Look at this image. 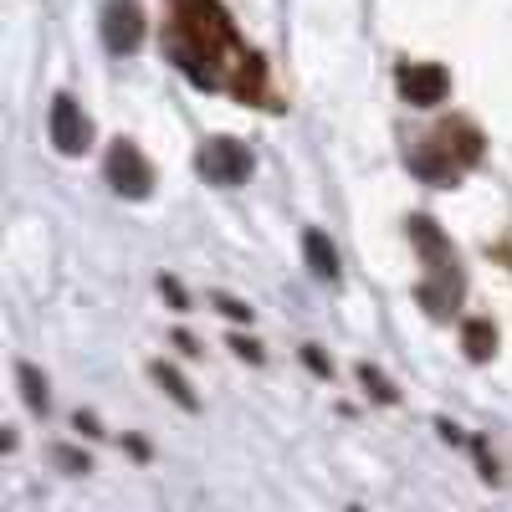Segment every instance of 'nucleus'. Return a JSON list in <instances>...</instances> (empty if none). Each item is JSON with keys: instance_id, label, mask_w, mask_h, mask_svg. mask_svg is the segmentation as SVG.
I'll list each match as a JSON object with an SVG mask.
<instances>
[{"instance_id": "nucleus-1", "label": "nucleus", "mask_w": 512, "mask_h": 512, "mask_svg": "<svg viewBox=\"0 0 512 512\" xmlns=\"http://www.w3.org/2000/svg\"><path fill=\"white\" fill-rule=\"evenodd\" d=\"M164 52L195 88H231L241 103L267 98V67L241 41L221 0H169Z\"/></svg>"}, {"instance_id": "nucleus-2", "label": "nucleus", "mask_w": 512, "mask_h": 512, "mask_svg": "<svg viewBox=\"0 0 512 512\" xmlns=\"http://www.w3.org/2000/svg\"><path fill=\"white\" fill-rule=\"evenodd\" d=\"M410 241H415L420 256H425V282H420V303H425V313H431V318L456 313V303H461V267H456L451 241L436 231L431 216H410Z\"/></svg>"}, {"instance_id": "nucleus-3", "label": "nucleus", "mask_w": 512, "mask_h": 512, "mask_svg": "<svg viewBox=\"0 0 512 512\" xmlns=\"http://www.w3.org/2000/svg\"><path fill=\"white\" fill-rule=\"evenodd\" d=\"M103 175H108V185H113L123 200H149V195H154V164L144 159L139 144H128V139H113V144H108Z\"/></svg>"}, {"instance_id": "nucleus-4", "label": "nucleus", "mask_w": 512, "mask_h": 512, "mask_svg": "<svg viewBox=\"0 0 512 512\" xmlns=\"http://www.w3.org/2000/svg\"><path fill=\"white\" fill-rule=\"evenodd\" d=\"M195 169L210 185H241L251 175V149L241 139H205L195 154Z\"/></svg>"}, {"instance_id": "nucleus-5", "label": "nucleus", "mask_w": 512, "mask_h": 512, "mask_svg": "<svg viewBox=\"0 0 512 512\" xmlns=\"http://www.w3.org/2000/svg\"><path fill=\"white\" fill-rule=\"evenodd\" d=\"M103 41H108V52H118V57L139 52V41H144L139 0H108V6H103Z\"/></svg>"}, {"instance_id": "nucleus-6", "label": "nucleus", "mask_w": 512, "mask_h": 512, "mask_svg": "<svg viewBox=\"0 0 512 512\" xmlns=\"http://www.w3.org/2000/svg\"><path fill=\"white\" fill-rule=\"evenodd\" d=\"M400 93H405L410 108H436V103H446V93H451V77H446V67H436V62H405V67H400Z\"/></svg>"}, {"instance_id": "nucleus-7", "label": "nucleus", "mask_w": 512, "mask_h": 512, "mask_svg": "<svg viewBox=\"0 0 512 512\" xmlns=\"http://www.w3.org/2000/svg\"><path fill=\"white\" fill-rule=\"evenodd\" d=\"M88 139H93V123H88V113H82V103L77 98H57L52 103V144H57V154H67V159H77L82 149H88Z\"/></svg>"}, {"instance_id": "nucleus-8", "label": "nucleus", "mask_w": 512, "mask_h": 512, "mask_svg": "<svg viewBox=\"0 0 512 512\" xmlns=\"http://www.w3.org/2000/svg\"><path fill=\"white\" fill-rule=\"evenodd\" d=\"M436 139H441V149L466 169V164H477L482 159V134H477V128L472 123H461V118H451V123H441L436 128Z\"/></svg>"}, {"instance_id": "nucleus-9", "label": "nucleus", "mask_w": 512, "mask_h": 512, "mask_svg": "<svg viewBox=\"0 0 512 512\" xmlns=\"http://www.w3.org/2000/svg\"><path fill=\"white\" fill-rule=\"evenodd\" d=\"M461 349H466V359H472V364H487L497 354V328L487 318H472V323L461 328Z\"/></svg>"}, {"instance_id": "nucleus-10", "label": "nucleus", "mask_w": 512, "mask_h": 512, "mask_svg": "<svg viewBox=\"0 0 512 512\" xmlns=\"http://www.w3.org/2000/svg\"><path fill=\"white\" fill-rule=\"evenodd\" d=\"M303 251H308V267H313V277L338 282V251H333V241H328L323 231H308V236H303Z\"/></svg>"}, {"instance_id": "nucleus-11", "label": "nucleus", "mask_w": 512, "mask_h": 512, "mask_svg": "<svg viewBox=\"0 0 512 512\" xmlns=\"http://www.w3.org/2000/svg\"><path fill=\"white\" fill-rule=\"evenodd\" d=\"M154 379L164 384V390H169V400H175V405H185V410H195V395H190V384L175 374V369H169V364H154Z\"/></svg>"}, {"instance_id": "nucleus-12", "label": "nucleus", "mask_w": 512, "mask_h": 512, "mask_svg": "<svg viewBox=\"0 0 512 512\" xmlns=\"http://www.w3.org/2000/svg\"><path fill=\"white\" fill-rule=\"evenodd\" d=\"M16 374H21V390H26V405H31V410H47V379H41V374H36L31 364H21Z\"/></svg>"}, {"instance_id": "nucleus-13", "label": "nucleus", "mask_w": 512, "mask_h": 512, "mask_svg": "<svg viewBox=\"0 0 512 512\" xmlns=\"http://www.w3.org/2000/svg\"><path fill=\"white\" fill-rule=\"evenodd\" d=\"M359 384H364V390H369L374 400H384V405H395V384H390V379H384L379 369H369V364H359Z\"/></svg>"}, {"instance_id": "nucleus-14", "label": "nucleus", "mask_w": 512, "mask_h": 512, "mask_svg": "<svg viewBox=\"0 0 512 512\" xmlns=\"http://www.w3.org/2000/svg\"><path fill=\"white\" fill-rule=\"evenodd\" d=\"M216 308H221L226 318H236V323H241V318H251V308H246V303H236V297H216Z\"/></svg>"}, {"instance_id": "nucleus-15", "label": "nucleus", "mask_w": 512, "mask_h": 512, "mask_svg": "<svg viewBox=\"0 0 512 512\" xmlns=\"http://www.w3.org/2000/svg\"><path fill=\"white\" fill-rule=\"evenodd\" d=\"M231 349H236L241 359H251V364H256V359H262V349H256V344H246V338H236V344H231Z\"/></svg>"}]
</instances>
